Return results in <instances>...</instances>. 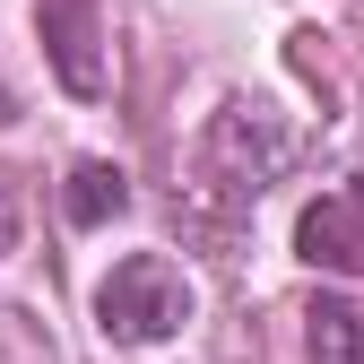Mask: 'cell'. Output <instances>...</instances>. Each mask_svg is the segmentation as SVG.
I'll use <instances>...</instances> for the list:
<instances>
[{
  "label": "cell",
  "instance_id": "6da1fadb",
  "mask_svg": "<svg viewBox=\"0 0 364 364\" xmlns=\"http://www.w3.org/2000/svg\"><path fill=\"white\" fill-rule=\"evenodd\" d=\"M287 173V130L269 122L260 105H217L208 130H200V156H191V182H200V200L208 208H252L269 182Z\"/></svg>",
  "mask_w": 364,
  "mask_h": 364
},
{
  "label": "cell",
  "instance_id": "7a4b0ae2",
  "mask_svg": "<svg viewBox=\"0 0 364 364\" xmlns=\"http://www.w3.org/2000/svg\"><path fill=\"white\" fill-rule=\"evenodd\" d=\"M96 330L122 338V347H165L191 330V278L165 260V252H130L105 269L96 287Z\"/></svg>",
  "mask_w": 364,
  "mask_h": 364
},
{
  "label": "cell",
  "instance_id": "3957f363",
  "mask_svg": "<svg viewBox=\"0 0 364 364\" xmlns=\"http://www.w3.org/2000/svg\"><path fill=\"white\" fill-rule=\"evenodd\" d=\"M35 18H43V53H53L61 87L70 96H105V35H96V0H35Z\"/></svg>",
  "mask_w": 364,
  "mask_h": 364
},
{
  "label": "cell",
  "instance_id": "277c9868",
  "mask_svg": "<svg viewBox=\"0 0 364 364\" xmlns=\"http://www.w3.org/2000/svg\"><path fill=\"white\" fill-rule=\"evenodd\" d=\"M295 252L312 269H338V278H364V191L355 182H338V191H321L304 217H295Z\"/></svg>",
  "mask_w": 364,
  "mask_h": 364
},
{
  "label": "cell",
  "instance_id": "5b68a950",
  "mask_svg": "<svg viewBox=\"0 0 364 364\" xmlns=\"http://www.w3.org/2000/svg\"><path fill=\"white\" fill-rule=\"evenodd\" d=\"M304 364H364V304L312 295L304 304Z\"/></svg>",
  "mask_w": 364,
  "mask_h": 364
},
{
  "label": "cell",
  "instance_id": "8992f818",
  "mask_svg": "<svg viewBox=\"0 0 364 364\" xmlns=\"http://www.w3.org/2000/svg\"><path fill=\"white\" fill-rule=\"evenodd\" d=\"M61 208H70V225H105V217H122V208H130V173H122V165H105V156L70 165Z\"/></svg>",
  "mask_w": 364,
  "mask_h": 364
},
{
  "label": "cell",
  "instance_id": "52a82bcc",
  "mask_svg": "<svg viewBox=\"0 0 364 364\" xmlns=\"http://www.w3.org/2000/svg\"><path fill=\"white\" fill-rule=\"evenodd\" d=\"M9 243H18V200L0 191V252H9Z\"/></svg>",
  "mask_w": 364,
  "mask_h": 364
},
{
  "label": "cell",
  "instance_id": "ba28073f",
  "mask_svg": "<svg viewBox=\"0 0 364 364\" xmlns=\"http://www.w3.org/2000/svg\"><path fill=\"white\" fill-rule=\"evenodd\" d=\"M0 113H9V96H0Z\"/></svg>",
  "mask_w": 364,
  "mask_h": 364
}]
</instances>
